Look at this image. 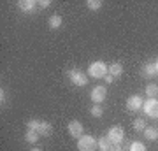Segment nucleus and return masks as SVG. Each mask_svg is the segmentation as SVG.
Listing matches in <instances>:
<instances>
[{
    "mask_svg": "<svg viewBox=\"0 0 158 151\" xmlns=\"http://www.w3.org/2000/svg\"><path fill=\"white\" fill-rule=\"evenodd\" d=\"M109 74V67L104 62H93L88 67V76L93 79H102Z\"/></svg>",
    "mask_w": 158,
    "mask_h": 151,
    "instance_id": "obj_1",
    "label": "nucleus"
},
{
    "mask_svg": "<svg viewBox=\"0 0 158 151\" xmlns=\"http://www.w3.org/2000/svg\"><path fill=\"white\" fill-rule=\"evenodd\" d=\"M97 148L98 142L91 135H83L81 139H77V151H97Z\"/></svg>",
    "mask_w": 158,
    "mask_h": 151,
    "instance_id": "obj_2",
    "label": "nucleus"
},
{
    "mask_svg": "<svg viewBox=\"0 0 158 151\" xmlns=\"http://www.w3.org/2000/svg\"><path fill=\"white\" fill-rule=\"evenodd\" d=\"M69 78H70L74 86H86V84H88V76H86L85 72L77 70V69L70 70V72H69Z\"/></svg>",
    "mask_w": 158,
    "mask_h": 151,
    "instance_id": "obj_3",
    "label": "nucleus"
},
{
    "mask_svg": "<svg viewBox=\"0 0 158 151\" xmlns=\"http://www.w3.org/2000/svg\"><path fill=\"white\" fill-rule=\"evenodd\" d=\"M142 111L149 118H158V100L156 99H148L142 106Z\"/></svg>",
    "mask_w": 158,
    "mask_h": 151,
    "instance_id": "obj_4",
    "label": "nucleus"
},
{
    "mask_svg": "<svg viewBox=\"0 0 158 151\" xmlns=\"http://www.w3.org/2000/svg\"><path fill=\"white\" fill-rule=\"evenodd\" d=\"M125 137V130L121 127H111L107 132V139L113 142V144H121Z\"/></svg>",
    "mask_w": 158,
    "mask_h": 151,
    "instance_id": "obj_5",
    "label": "nucleus"
},
{
    "mask_svg": "<svg viewBox=\"0 0 158 151\" xmlns=\"http://www.w3.org/2000/svg\"><path fill=\"white\" fill-rule=\"evenodd\" d=\"M142 106H144V99L141 95H132L127 100V109L128 111H142Z\"/></svg>",
    "mask_w": 158,
    "mask_h": 151,
    "instance_id": "obj_6",
    "label": "nucleus"
},
{
    "mask_svg": "<svg viewBox=\"0 0 158 151\" xmlns=\"http://www.w3.org/2000/svg\"><path fill=\"white\" fill-rule=\"evenodd\" d=\"M67 130H69V134H70V137H74V139H81L83 137V125L79 123V121H76V120H72L70 123H69V127H67Z\"/></svg>",
    "mask_w": 158,
    "mask_h": 151,
    "instance_id": "obj_7",
    "label": "nucleus"
},
{
    "mask_svg": "<svg viewBox=\"0 0 158 151\" xmlns=\"http://www.w3.org/2000/svg\"><path fill=\"white\" fill-rule=\"evenodd\" d=\"M106 95H107V90H106V86H95V88L91 90V100L95 102V104H102L104 102V99H106Z\"/></svg>",
    "mask_w": 158,
    "mask_h": 151,
    "instance_id": "obj_8",
    "label": "nucleus"
},
{
    "mask_svg": "<svg viewBox=\"0 0 158 151\" xmlns=\"http://www.w3.org/2000/svg\"><path fill=\"white\" fill-rule=\"evenodd\" d=\"M37 6H39V4H37L35 0H21V2H19V7H21V11H25V12H34Z\"/></svg>",
    "mask_w": 158,
    "mask_h": 151,
    "instance_id": "obj_9",
    "label": "nucleus"
},
{
    "mask_svg": "<svg viewBox=\"0 0 158 151\" xmlns=\"http://www.w3.org/2000/svg\"><path fill=\"white\" fill-rule=\"evenodd\" d=\"M156 69H155V63H146V65H144V67H142V76H144V78H155V76H156Z\"/></svg>",
    "mask_w": 158,
    "mask_h": 151,
    "instance_id": "obj_10",
    "label": "nucleus"
},
{
    "mask_svg": "<svg viewBox=\"0 0 158 151\" xmlns=\"http://www.w3.org/2000/svg\"><path fill=\"white\" fill-rule=\"evenodd\" d=\"M37 132L40 134V137H48V135H51V132H53V127H51V123H48V121H40V127H39Z\"/></svg>",
    "mask_w": 158,
    "mask_h": 151,
    "instance_id": "obj_11",
    "label": "nucleus"
},
{
    "mask_svg": "<svg viewBox=\"0 0 158 151\" xmlns=\"http://www.w3.org/2000/svg\"><path fill=\"white\" fill-rule=\"evenodd\" d=\"M109 74H111L113 78H119V76L123 74V65H121V63H113V65H109Z\"/></svg>",
    "mask_w": 158,
    "mask_h": 151,
    "instance_id": "obj_12",
    "label": "nucleus"
},
{
    "mask_svg": "<svg viewBox=\"0 0 158 151\" xmlns=\"http://www.w3.org/2000/svg\"><path fill=\"white\" fill-rule=\"evenodd\" d=\"M40 139V134L37 130H27V134H25V141L27 142H37Z\"/></svg>",
    "mask_w": 158,
    "mask_h": 151,
    "instance_id": "obj_13",
    "label": "nucleus"
},
{
    "mask_svg": "<svg viewBox=\"0 0 158 151\" xmlns=\"http://www.w3.org/2000/svg\"><path fill=\"white\" fill-rule=\"evenodd\" d=\"M146 95L149 97V99H155V97L158 95V84L155 83H149L146 86Z\"/></svg>",
    "mask_w": 158,
    "mask_h": 151,
    "instance_id": "obj_14",
    "label": "nucleus"
},
{
    "mask_svg": "<svg viewBox=\"0 0 158 151\" xmlns=\"http://www.w3.org/2000/svg\"><path fill=\"white\" fill-rule=\"evenodd\" d=\"M144 137L149 141H155L158 139V130L153 128V127H148V128H144Z\"/></svg>",
    "mask_w": 158,
    "mask_h": 151,
    "instance_id": "obj_15",
    "label": "nucleus"
},
{
    "mask_svg": "<svg viewBox=\"0 0 158 151\" xmlns=\"http://www.w3.org/2000/svg\"><path fill=\"white\" fill-rule=\"evenodd\" d=\"M111 146H113V142H111L107 137H102V139L98 141V149L100 151H111Z\"/></svg>",
    "mask_w": 158,
    "mask_h": 151,
    "instance_id": "obj_16",
    "label": "nucleus"
},
{
    "mask_svg": "<svg viewBox=\"0 0 158 151\" xmlns=\"http://www.w3.org/2000/svg\"><path fill=\"white\" fill-rule=\"evenodd\" d=\"M49 27L51 28H60L62 27V16H58V14H53V16L49 18Z\"/></svg>",
    "mask_w": 158,
    "mask_h": 151,
    "instance_id": "obj_17",
    "label": "nucleus"
},
{
    "mask_svg": "<svg viewBox=\"0 0 158 151\" xmlns=\"http://www.w3.org/2000/svg\"><path fill=\"white\" fill-rule=\"evenodd\" d=\"M86 6H88V9H91V11H98L102 7V2L100 0H88Z\"/></svg>",
    "mask_w": 158,
    "mask_h": 151,
    "instance_id": "obj_18",
    "label": "nucleus"
},
{
    "mask_svg": "<svg viewBox=\"0 0 158 151\" xmlns=\"http://www.w3.org/2000/svg\"><path fill=\"white\" fill-rule=\"evenodd\" d=\"M102 114H104V109H102L100 104H95V106L91 107V116H95V118H102Z\"/></svg>",
    "mask_w": 158,
    "mask_h": 151,
    "instance_id": "obj_19",
    "label": "nucleus"
},
{
    "mask_svg": "<svg viewBox=\"0 0 158 151\" xmlns=\"http://www.w3.org/2000/svg\"><path fill=\"white\" fill-rule=\"evenodd\" d=\"M130 151H146V146L142 142H139V141H135V142L130 144Z\"/></svg>",
    "mask_w": 158,
    "mask_h": 151,
    "instance_id": "obj_20",
    "label": "nucleus"
},
{
    "mask_svg": "<svg viewBox=\"0 0 158 151\" xmlns=\"http://www.w3.org/2000/svg\"><path fill=\"white\" fill-rule=\"evenodd\" d=\"M134 128H135L137 132H142V130L146 128V127H144V120H142V118H137L135 121H134Z\"/></svg>",
    "mask_w": 158,
    "mask_h": 151,
    "instance_id": "obj_21",
    "label": "nucleus"
},
{
    "mask_svg": "<svg viewBox=\"0 0 158 151\" xmlns=\"http://www.w3.org/2000/svg\"><path fill=\"white\" fill-rule=\"evenodd\" d=\"M27 127H28V130H39L40 121H39V120H30L28 123H27Z\"/></svg>",
    "mask_w": 158,
    "mask_h": 151,
    "instance_id": "obj_22",
    "label": "nucleus"
},
{
    "mask_svg": "<svg viewBox=\"0 0 158 151\" xmlns=\"http://www.w3.org/2000/svg\"><path fill=\"white\" fill-rule=\"evenodd\" d=\"M37 4H39V7H42V9H48V7L51 6V2H49V0H39Z\"/></svg>",
    "mask_w": 158,
    "mask_h": 151,
    "instance_id": "obj_23",
    "label": "nucleus"
},
{
    "mask_svg": "<svg viewBox=\"0 0 158 151\" xmlns=\"http://www.w3.org/2000/svg\"><path fill=\"white\" fill-rule=\"evenodd\" d=\"M111 151H123V148H121V144H113L111 146Z\"/></svg>",
    "mask_w": 158,
    "mask_h": 151,
    "instance_id": "obj_24",
    "label": "nucleus"
},
{
    "mask_svg": "<svg viewBox=\"0 0 158 151\" xmlns=\"http://www.w3.org/2000/svg\"><path fill=\"white\" fill-rule=\"evenodd\" d=\"M104 81H106V83H113V81H114V78L111 76V74H107V76L104 78Z\"/></svg>",
    "mask_w": 158,
    "mask_h": 151,
    "instance_id": "obj_25",
    "label": "nucleus"
},
{
    "mask_svg": "<svg viewBox=\"0 0 158 151\" xmlns=\"http://www.w3.org/2000/svg\"><path fill=\"white\" fill-rule=\"evenodd\" d=\"M0 100H2V104H4V102H6V93H4V90H2V91H0Z\"/></svg>",
    "mask_w": 158,
    "mask_h": 151,
    "instance_id": "obj_26",
    "label": "nucleus"
},
{
    "mask_svg": "<svg viewBox=\"0 0 158 151\" xmlns=\"http://www.w3.org/2000/svg\"><path fill=\"white\" fill-rule=\"evenodd\" d=\"M155 69H156V72H158V60L155 62Z\"/></svg>",
    "mask_w": 158,
    "mask_h": 151,
    "instance_id": "obj_27",
    "label": "nucleus"
},
{
    "mask_svg": "<svg viewBox=\"0 0 158 151\" xmlns=\"http://www.w3.org/2000/svg\"><path fill=\"white\" fill-rule=\"evenodd\" d=\"M32 151H42V149H39V148H34V149H32Z\"/></svg>",
    "mask_w": 158,
    "mask_h": 151,
    "instance_id": "obj_28",
    "label": "nucleus"
}]
</instances>
